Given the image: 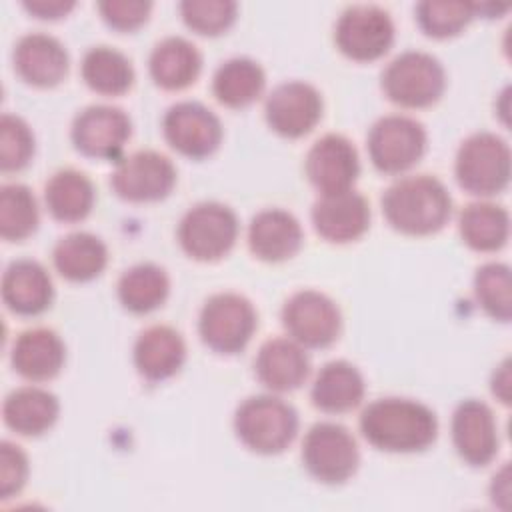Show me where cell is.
<instances>
[{
	"label": "cell",
	"mask_w": 512,
	"mask_h": 512,
	"mask_svg": "<svg viewBox=\"0 0 512 512\" xmlns=\"http://www.w3.org/2000/svg\"><path fill=\"white\" fill-rule=\"evenodd\" d=\"M362 436L386 452H418L428 448L438 434V420L426 404L386 396L370 402L360 414Z\"/></svg>",
	"instance_id": "6da1fadb"
},
{
	"label": "cell",
	"mask_w": 512,
	"mask_h": 512,
	"mask_svg": "<svg viewBox=\"0 0 512 512\" xmlns=\"http://www.w3.org/2000/svg\"><path fill=\"white\" fill-rule=\"evenodd\" d=\"M382 212L394 230L424 236L440 230L448 222L452 198L438 178L416 174L400 178L386 188Z\"/></svg>",
	"instance_id": "7a4b0ae2"
},
{
	"label": "cell",
	"mask_w": 512,
	"mask_h": 512,
	"mask_svg": "<svg viewBox=\"0 0 512 512\" xmlns=\"http://www.w3.org/2000/svg\"><path fill=\"white\" fill-rule=\"evenodd\" d=\"M234 430L244 446L258 454H278L298 432L296 410L278 396L246 398L234 412Z\"/></svg>",
	"instance_id": "3957f363"
},
{
	"label": "cell",
	"mask_w": 512,
	"mask_h": 512,
	"mask_svg": "<svg viewBox=\"0 0 512 512\" xmlns=\"http://www.w3.org/2000/svg\"><path fill=\"white\" fill-rule=\"evenodd\" d=\"M444 88V66L428 52L406 50L392 58L382 72L384 94L404 108L430 106L442 96Z\"/></svg>",
	"instance_id": "277c9868"
},
{
	"label": "cell",
	"mask_w": 512,
	"mask_h": 512,
	"mask_svg": "<svg viewBox=\"0 0 512 512\" xmlns=\"http://www.w3.org/2000/svg\"><path fill=\"white\" fill-rule=\"evenodd\" d=\"M458 184L476 196H492L502 192L510 180V148L504 138L492 132H476L468 136L454 162Z\"/></svg>",
	"instance_id": "5b68a950"
},
{
	"label": "cell",
	"mask_w": 512,
	"mask_h": 512,
	"mask_svg": "<svg viewBox=\"0 0 512 512\" xmlns=\"http://www.w3.org/2000/svg\"><path fill=\"white\" fill-rule=\"evenodd\" d=\"M256 330V310L252 302L238 292L212 294L198 316L202 342L222 354L242 350Z\"/></svg>",
	"instance_id": "8992f818"
},
{
	"label": "cell",
	"mask_w": 512,
	"mask_h": 512,
	"mask_svg": "<svg viewBox=\"0 0 512 512\" xmlns=\"http://www.w3.org/2000/svg\"><path fill=\"white\" fill-rule=\"evenodd\" d=\"M238 236V218L226 204L200 202L178 224V242L194 260H218L230 252Z\"/></svg>",
	"instance_id": "52a82bcc"
},
{
	"label": "cell",
	"mask_w": 512,
	"mask_h": 512,
	"mask_svg": "<svg viewBox=\"0 0 512 512\" xmlns=\"http://www.w3.org/2000/svg\"><path fill=\"white\" fill-rule=\"evenodd\" d=\"M306 470L324 484H342L358 468L360 454L354 436L336 422H318L302 440Z\"/></svg>",
	"instance_id": "ba28073f"
},
{
	"label": "cell",
	"mask_w": 512,
	"mask_h": 512,
	"mask_svg": "<svg viewBox=\"0 0 512 512\" xmlns=\"http://www.w3.org/2000/svg\"><path fill=\"white\" fill-rule=\"evenodd\" d=\"M340 52L356 62H370L388 52L394 42L390 14L376 4H354L342 10L334 24Z\"/></svg>",
	"instance_id": "9c48e42d"
},
{
	"label": "cell",
	"mask_w": 512,
	"mask_h": 512,
	"mask_svg": "<svg viewBox=\"0 0 512 512\" xmlns=\"http://www.w3.org/2000/svg\"><path fill=\"white\" fill-rule=\"evenodd\" d=\"M368 154L372 164L386 174L412 168L426 150L424 126L404 114L378 118L368 132Z\"/></svg>",
	"instance_id": "30bf717a"
},
{
	"label": "cell",
	"mask_w": 512,
	"mask_h": 512,
	"mask_svg": "<svg viewBox=\"0 0 512 512\" xmlns=\"http://www.w3.org/2000/svg\"><path fill=\"white\" fill-rule=\"evenodd\" d=\"M176 184L172 160L156 150H136L116 162L110 176L112 190L130 202H154L170 194Z\"/></svg>",
	"instance_id": "8fae6325"
},
{
	"label": "cell",
	"mask_w": 512,
	"mask_h": 512,
	"mask_svg": "<svg viewBox=\"0 0 512 512\" xmlns=\"http://www.w3.org/2000/svg\"><path fill=\"white\" fill-rule=\"evenodd\" d=\"M282 324L298 344L324 348L338 338L342 316L334 300L326 294L318 290H300L284 302Z\"/></svg>",
	"instance_id": "7c38bea8"
},
{
	"label": "cell",
	"mask_w": 512,
	"mask_h": 512,
	"mask_svg": "<svg viewBox=\"0 0 512 512\" xmlns=\"http://www.w3.org/2000/svg\"><path fill=\"white\" fill-rule=\"evenodd\" d=\"M162 130L168 144L190 158H206L222 142L218 116L200 102L172 104L162 118Z\"/></svg>",
	"instance_id": "4fadbf2b"
},
{
	"label": "cell",
	"mask_w": 512,
	"mask_h": 512,
	"mask_svg": "<svg viewBox=\"0 0 512 512\" xmlns=\"http://www.w3.org/2000/svg\"><path fill=\"white\" fill-rule=\"evenodd\" d=\"M132 132L124 110L110 104H92L80 110L72 122V142L84 156L116 160Z\"/></svg>",
	"instance_id": "5bb4252c"
},
{
	"label": "cell",
	"mask_w": 512,
	"mask_h": 512,
	"mask_svg": "<svg viewBox=\"0 0 512 512\" xmlns=\"http://www.w3.org/2000/svg\"><path fill=\"white\" fill-rule=\"evenodd\" d=\"M264 114L274 132L286 138H300L318 124L322 116V96L312 84L290 80L278 84L268 94Z\"/></svg>",
	"instance_id": "9a60e30c"
},
{
	"label": "cell",
	"mask_w": 512,
	"mask_h": 512,
	"mask_svg": "<svg viewBox=\"0 0 512 512\" xmlns=\"http://www.w3.org/2000/svg\"><path fill=\"white\" fill-rule=\"evenodd\" d=\"M304 170L320 194L350 190L360 172L358 152L342 134H324L306 154Z\"/></svg>",
	"instance_id": "2e32d148"
},
{
	"label": "cell",
	"mask_w": 512,
	"mask_h": 512,
	"mask_svg": "<svg viewBox=\"0 0 512 512\" xmlns=\"http://www.w3.org/2000/svg\"><path fill=\"white\" fill-rule=\"evenodd\" d=\"M452 442L470 466H486L498 452V424L488 404L462 400L452 414Z\"/></svg>",
	"instance_id": "e0dca14e"
},
{
	"label": "cell",
	"mask_w": 512,
	"mask_h": 512,
	"mask_svg": "<svg viewBox=\"0 0 512 512\" xmlns=\"http://www.w3.org/2000/svg\"><path fill=\"white\" fill-rule=\"evenodd\" d=\"M312 222L316 232L336 244L360 238L370 224V206L356 190L320 194L312 204Z\"/></svg>",
	"instance_id": "ac0fdd59"
},
{
	"label": "cell",
	"mask_w": 512,
	"mask_h": 512,
	"mask_svg": "<svg viewBox=\"0 0 512 512\" xmlns=\"http://www.w3.org/2000/svg\"><path fill=\"white\" fill-rule=\"evenodd\" d=\"M256 378L274 392H288L298 388L308 372L310 358L302 344L286 336L268 338L254 358Z\"/></svg>",
	"instance_id": "d6986e66"
},
{
	"label": "cell",
	"mask_w": 512,
	"mask_h": 512,
	"mask_svg": "<svg viewBox=\"0 0 512 512\" xmlns=\"http://www.w3.org/2000/svg\"><path fill=\"white\" fill-rule=\"evenodd\" d=\"M14 68L24 82L48 88L64 80L68 52L58 38L44 32H30L16 42Z\"/></svg>",
	"instance_id": "ffe728a7"
},
{
	"label": "cell",
	"mask_w": 512,
	"mask_h": 512,
	"mask_svg": "<svg viewBox=\"0 0 512 512\" xmlns=\"http://www.w3.org/2000/svg\"><path fill=\"white\" fill-rule=\"evenodd\" d=\"M52 296V278L40 262L20 258L6 266L2 276V300L12 312L22 316L40 314L50 306Z\"/></svg>",
	"instance_id": "44dd1931"
},
{
	"label": "cell",
	"mask_w": 512,
	"mask_h": 512,
	"mask_svg": "<svg viewBox=\"0 0 512 512\" xmlns=\"http://www.w3.org/2000/svg\"><path fill=\"white\" fill-rule=\"evenodd\" d=\"M302 228L294 214L282 208L260 210L248 226V246L266 262H282L298 252Z\"/></svg>",
	"instance_id": "7402d4cb"
},
{
	"label": "cell",
	"mask_w": 512,
	"mask_h": 512,
	"mask_svg": "<svg viewBox=\"0 0 512 512\" xmlns=\"http://www.w3.org/2000/svg\"><path fill=\"white\" fill-rule=\"evenodd\" d=\"M14 370L34 382L54 378L64 366L66 348L62 338L44 326L28 328L18 334L12 346Z\"/></svg>",
	"instance_id": "603a6c76"
},
{
	"label": "cell",
	"mask_w": 512,
	"mask_h": 512,
	"mask_svg": "<svg viewBox=\"0 0 512 512\" xmlns=\"http://www.w3.org/2000/svg\"><path fill=\"white\" fill-rule=\"evenodd\" d=\"M186 344L178 330L166 324L144 328L134 342V364L148 380H164L180 370Z\"/></svg>",
	"instance_id": "cb8c5ba5"
},
{
	"label": "cell",
	"mask_w": 512,
	"mask_h": 512,
	"mask_svg": "<svg viewBox=\"0 0 512 512\" xmlns=\"http://www.w3.org/2000/svg\"><path fill=\"white\" fill-rule=\"evenodd\" d=\"M310 398L322 412H348L364 398V378L354 364L346 360H332L318 370Z\"/></svg>",
	"instance_id": "d4e9b609"
},
{
	"label": "cell",
	"mask_w": 512,
	"mask_h": 512,
	"mask_svg": "<svg viewBox=\"0 0 512 512\" xmlns=\"http://www.w3.org/2000/svg\"><path fill=\"white\" fill-rule=\"evenodd\" d=\"M148 68L152 80L160 88L182 90L198 78L202 56L190 40L182 36H168L152 48Z\"/></svg>",
	"instance_id": "484cf974"
},
{
	"label": "cell",
	"mask_w": 512,
	"mask_h": 512,
	"mask_svg": "<svg viewBox=\"0 0 512 512\" xmlns=\"http://www.w3.org/2000/svg\"><path fill=\"white\" fill-rule=\"evenodd\" d=\"M58 412V398L40 386L12 390L2 406L6 426L22 436H38L46 432L56 422Z\"/></svg>",
	"instance_id": "4316f807"
},
{
	"label": "cell",
	"mask_w": 512,
	"mask_h": 512,
	"mask_svg": "<svg viewBox=\"0 0 512 512\" xmlns=\"http://www.w3.org/2000/svg\"><path fill=\"white\" fill-rule=\"evenodd\" d=\"M52 260L66 280L86 282L104 270L108 250L98 236L90 232H72L56 242Z\"/></svg>",
	"instance_id": "83f0119b"
},
{
	"label": "cell",
	"mask_w": 512,
	"mask_h": 512,
	"mask_svg": "<svg viewBox=\"0 0 512 512\" xmlns=\"http://www.w3.org/2000/svg\"><path fill=\"white\" fill-rule=\"evenodd\" d=\"M44 200L56 220L78 222L94 206V186L84 172L64 168L54 172L46 182Z\"/></svg>",
	"instance_id": "f1b7e54d"
},
{
	"label": "cell",
	"mask_w": 512,
	"mask_h": 512,
	"mask_svg": "<svg viewBox=\"0 0 512 512\" xmlns=\"http://www.w3.org/2000/svg\"><path fill=\"white\" fill-rule=\"evenodd\" d=\"M462 240L478 252L500 250L510 232V218L504 206L478 200L462 208L458 218Z\"/></svg>",
	"instance_id": "f546056e"
},
{
	"label": "cell",
	"mask_w": 512,
	"mask_h": 512,
	"mask_svg": "<svg viewBox=\"0 0 512 512\" xmlns=\"http://www.w3.org/2000/svg\"><path fill=\"white\" fill-rule=\"evenodd\" d=\"M262 66L246 56H236L218 66L212 78V92L218 102L230 108L252 104L264 90Z\"/></svg>",
	"instance_id": "4dcf8cb0"
},
{
	"label": "cell",
	"mask_w": 512,
	"mask_h": 512,
	"mask_svg": "<svg viewBox=\"0 0 512 512\" xmlns=\"http://www.w3.org/2000/svg\"><path fill=\"white\" fill-rule=\"evenodd\" d=\"M82 78L98 94H124L134 82V68L126 54L110 46H94L82 58Z\"/></svg>",
	"instance_id": "1f68e13d"
},
{
	"label": "cell",
	"mask_w": 512,
	"mask_h": 512,
	"mask_svg": "<svg viewBox=\"0 0 512 512\" xmlns=\"http://www.w3.org/2000/svg\"><path fill=\"white\" fill-rule=\"evenodd\" d=\"M168 290V274L152 262L128 268L118 280V298L122 306L134 314H146L158 308L166 300Z\"/></svg>",
	"instance_id": "d6a6232c"
},
{
	"label": "cell",
	"mask_w": 512,
	"mask_h": 512,
	"mask_svg": "<svg viewBox=\"0 0 512 512\" xmlns=\"http://www.w3.org/2000/svg\"><path fill=\"white\" fill-rule=\"evenodd\" d=\"M38 226V204L24 184H4L0 190V234L4 240H22Z\"/></svg>",
	"instance_id": "836d02e7"
},
{
	"label": "cell",
	"mask_w": 512,
	"mask_h": 512,
	"mask_svg": "<svg viewBox=\"0 0 512 512\" xmlns=\"http://www.w3.org/2000/svg\"><path fill=\"white\" fill-rule=\"evenodd\" d=\"M474 294L486 314L500 322H508L512 314L510 302V268L502 262H486L476 270Z\"/></svg>",
	"instance_id": "e575fe53"
},
{
	"label": "cell",
	"mask_w": 512,
	"mask_h": 512,
	"mask_svg": "<svg viewBox=\"0 0 512 512\" xmlns=\"http://www.w3.org/2000/svg\"><path fill=\"white\" fill-rule=\"evenodd\" d=\"M414 12L420 28L428 36L446 38L458 34L474 18L476 4L424 0L416 4Z\"/></svg>",
	"instance_id": "d590c367"
},
{
	"label": "cell",
	"mask_w": 512,
	"mask_h": 512,
	"mask_svg": "<svg viewBox=\"0 0 512 512\" xmlns=\"http://www.w3.org/2000/svg\"><path fill=\"white\" fill-rule=\"evenodd\" d=\"M236 2L230 0H184L180 14L188 28L198 34H220L236 18Z\"/></svg>",
	"instance_id": "8d00e7d4"
},
{
	"label": "cell",
	"mask_w": 512,
	"mask_h": 512,
	"mask_svg": "<svg viewBox=\"0 0 512 512\" xmlns=\"http://www.w3.org/2000/svg\"><path fill=\"white\" fill-rule=\"evenodd\" d=\"M2 144H0V164L2 170L24 168L34 154V134L30 126L16 114L2 116Z\"/></svg>",
	"instance_id": "74e56055"
},
{
	"label": "cell",
	"mask_w": 512,
	"mask_h": 512,
	"mask_svg": "<svg viewBox=\"0 0 512 512\" xmlns=\"http://www.w3.org/2000/svg\"><path fill=\"white\" fill-rule=\"evenodd\" d=\"M0 448V494L4 500H8L26 484L28 458L20 446L8 440H4Z\"/></svg>",
	"instance_id": "f35d334b"
},
{
	"label": "cell",
	"mask_w": 512,
	"mask_h": 512,
	"mask_svg": "<svg viewBox=\"0 0 512 512\" xmlns=\"http://www.w3.org/2000/svg\"><path fill=\"white\" fill-rule=\"evenodd\" d=\"M152 4L146 0H104L98 2L102 18L116 30H134L146 22Z\"/></svg>",
	"instance_id": "ab89813d"
},
{
	"label": "cell",
	"mask_w": 512,
	"mask_h": 512,
	"mask_svg": "<svg viewBox=\"0 0 512 512\" xmlns=\"http://www.w3.org/2000/svg\"><path fill=\"white\" fill-rule=\"evenodd\" d=\"M74 6L72 0H26L24 8L38 18H58L64 16Z\"/></svg>",
	"instance_id": "60d3db41"
},
{
	"label": "cell",
	"mask_w": 512,
	"mask_h": 512,
	"mask_svg": "<svg viewBox=\"0 0 512 512\" xmlns=\"http://www.w3.org/2000/svg\"><path fill=\"white\" fill-rule=\"evenodd\" d=\"M492 392L494 396H498V400H502L504 404L510 402V362L504 360L494 376H492Z\"/></svg>",
	"instance_id": "b9f144b4"
}]
</instances>
